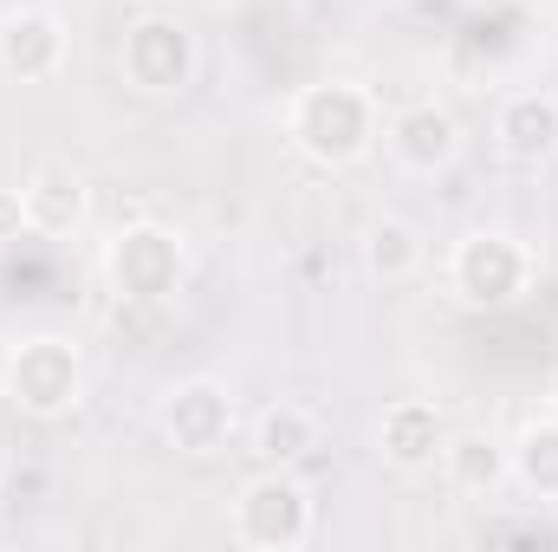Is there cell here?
I'll return each mask as SVG.
<instances>
[{
    "mask_svg": "<svg viewBox=\"0 0 558 552\" xmlns=\"http://www.w3.org/2000/svg\"><path fill=\"white\" fill-rule=\"evenodd\" d=\"M247 435H254V455H260L267 468H299L305 455H318L325 422H318V410H305V404L279 397V404H267V410L247 422Z\"/></svg>",
    "mask_w": 558,
    "mask_h": 552,
    "instance_id": "5bb4252c",
    "label": "cell"
},
{
    "mask_svg": "<svg viewBox=\"0 0 558 552\" xmlns=\"http://www.w3.org/2000/svg\"><path fill=\"white\" fill-rule=\"evenodd\" d=\"M357 261H364L371 279L403 286V279L422 274V235L403 221V215H377V221L364 228V241H357Z\"/></svg>",
    "mask_w": 558,
    "mask_h": 552,
    "instance_id": "9a60e30c",
    "label": "cell"
},
{
    "mask_svg": "<svg viewBox=\"0 0 558 552\" xmlns=\"http://www.w3.org/2000/svg\"><path fill=\"white\" fill-rule=\"evenodd\" d=\"M494 149L520 169L558 156V92H507L494 105Z\"/></svg>",
    "mask_w": 558,
    "mask_h": 552,
    "instance_id": "8fae6325",
    "label": "cell"
},
{
    "mask_svg": "<svg viewBox=\"0 0 558 552\" xmlns=\"http://www.w3.org/2000/svg\"><path fill=\"white\" fill-rule=\"evenodd\" d=\"M105 279L131 305H162L189 279V241L169 221H131L105 241Z\"/></svg>",
    "mask_w": 558,
    "mask_h": 552,
    "instance_id": "277c9868",
    "label": "cell"
},
{
    "mask_svg": "<svg viewBox=\"0 0 558 552\" xmlns=\"http://www.w3.org/2000/svg\"><path fill=\"white\" fill-rule=\"evenodd\" d=\"M20 195H26V221H33V235H52V241L78 235L85 215H92V189H85V176H78L72 163H59V156L33 163V176L20 182Z\"/></svg>",
    "mask_w": 558,
    "mask_h": 552,
    "instance_id": "7c38bea8",
    "label": "cell"
},
{
    "mask_svg": "<svg viewBox=\"0 0 558 552\" xmlns=\"http://www.w3.org/2000/svg\"><path fill=\"white\" fill-rule=\"evenodd\" d=\"M65 52H72V39H65V20L52 7L0 13V72L13 85H52L65 72Z\"/></svg>",
    "mask_w": 558,
    "mask_h": 552,
    "instance_id": "ba28073f",
    "label": "cell"
},
{
    "mask_svg": "<svg viewBox=\"0 0 558 552\" xmlns=\"http://www.w3.org/2000/svg\"><path fill=\"white\" fill-rule=\"evenodd\" d=\"M448 448V416L435 410L428 397H397L377 416V455L397 475H428Z\"/></svg>",
    "mask_w": 558,
    "mask_h": 552,
    "instance_id": "9c48e42d",
    "label": "cell"
},
{
    "mask_svg": "<svg viewBox=\"0 0 558 552\" xmlns=\"http://www.w3.org/2000/svg\"><path fill=\"white\" fill-rule=\"evenodd\" d=\"M513 488L533 494V501H558V416H533L513 442Z\"/></svg>",
    "mask_w": 558,
    "mask_h": 552,
    "instance_id": "2e32d148",
    "label": "cell"
},
{
    "mask_svg": "<svg viewBox=\"0 0 558 552\" xmlns=\"http://www.w3.org/2000/svg\"><path fill=\"white\" fill-rule=\"evenodd\" d=\"M195 65H202V46L175 13H143L118 39V72L137 98H182L195 85Z\"/></svg>",
    "mask_w": 558,
    "mask_h": 552,
    "instance_id": "8992f818",
    "label": "cell"
},
{
    "mask_svg": "<svg viewBox=\"0 0 558 552\" xmlns=\"http://www.w3.org/2000/svg\"><path fill=\"white\" fill-rule=\"evenodd\" d=\"M26 228H33V221H26V195H20V189H0V248L20 241Z\"/></svg>",
    "mask_w": 558,
    "mask_h": 552,
    "instance_id": "e0dca14e",
    "label": "cell"
},
{
    "mask_svg": "<svg viewBox=\"0 0 558 552\" xmlns=\"http://www.w3.org/2000/svg\"><path fill=\"white\" fill-rule=\"evenodd\" d=\"M539 254L513 235V228H474L448 248V292L468 312H507L533 292Z\"/></svg>",
    "mask_w": 558,
    "mask_h": 552,
    "instance_id": "7a4b0ae2",
    "label": "cell"
},
{
    "mask_svg": "<svg viewBox=\"0 0 558 552\" xmlns=\"http://www.w3.org/2000/svg\"><path fill=\"white\" fill-rule=\"evenodd\" d=\"M435 468L461 501H494L500 488H513V455L487 429H448V448H441Z\"/></svg>",
    "mask_w": 558,
    "mask_h": 552,
    "instance_id": "4fadbf2b",
    "label": "cell"
},
{
    "mask_svg": "<svg viewBox=\"0 0 558 552\" xmlns=\"http://www.w3.org/2000/svg\"><path fill=\"white\" fill-rule=\"evenodd\" d=\"M384 137V111L357 79H312L286 98V143L312 169H357Z\"/></svg>",
    "mask_w": 558,
    "mask_h": 552,
    "instance_id": "6da1fadb",
    "label": "cell"
},
{
    "mask_svg": "<svg viewBox=\"0 0 558 552\" xmlns=\"http://www.w3.org/2000/svg\"><path fill=\"white\" fill-rule=\"evenodd\" d=\"M0 391L7 404L33 422H59L85 404V358L72 338L59 332H33L7 351V371H0Z\"/></svg>",
    "mask_w": 558,
    "mask_h": 552,
    "instance_id": "3957f363",
    "label": "cell"
},
{
    "mask_svg": "<svg viewBox=\"0 0 558 552\" xmlns=\"http://www.w3.org/2000/svg\"><path fill=\"white\" fill-rule=\"evenodd\" d=\"M156 429H162V442H169L175 455L208 461V455H221V448L234 442V429H241V404H234V391H228L221 377H182V384L162 391V404H156Z\"/></svg>",
    "mask_w": 558,
    "mask_h": 552,
    "instance_id": "52a82bcc",
    "label": "cell"
},
{
    "mask_svg": "<svg viewBox=\"0 0 558 552\" xmlns=\"http://www.w3.org/2000/svg\"><path fill=\"white\" fill-rule=\"evenodd\" d=\"M513 7H526V13H553L558 0H513Z\"/></svg>",
    "mask_w": 558,
    "mask_h": 552,
    "instance_id": "ac0fdd59",
    "label": "cell"
},
{
    "mask_svg": "<svg viewBox=\"0 0 558 552\" xmlns=\"http://www.w3.org/2000/svg\"><path fill=\"white\" fill-rule=\"evenodd\" d=\"M228 533L247 552H299L312 540V488L292 468H260L241 481Z\"/></svg>",
    "mask_w": 558,
    "mask_h": 552,
    "instance_id": "5b68a950",
    "label": "cell"
},
{
    "mask_svg": "<svg viewBox=\"0 0 558 552\" xmlns=\"http://www.w3.org/2000/svg\"><path fill=\"white\" fill-rule=\"evenodd\" d=\"M384 143H390V156H397L410 176H441V169L461 156V118H454L448 105L422 98V105H403V111L384 124Z\"/></svg>",
    "mask_w": 558,
    "mask_h": 552,
    "instance_id": "30bf717a",
    "label": "cell"
},
{
    "mask_svg": "<svg viewBox=\"0 0 558 552\" xmlns=\"http://www.w3.org/2000/svg\"><path fill=\"white\" fill-rule=\"evenodd\" d=\"M546 416H558V377H553V391H546Z\"/></svg>",
    "mask_w": 558,
    "mask_h": 552,
    "instance_id": "d6986e66",
    "label": "cell"
}]
</instances>
